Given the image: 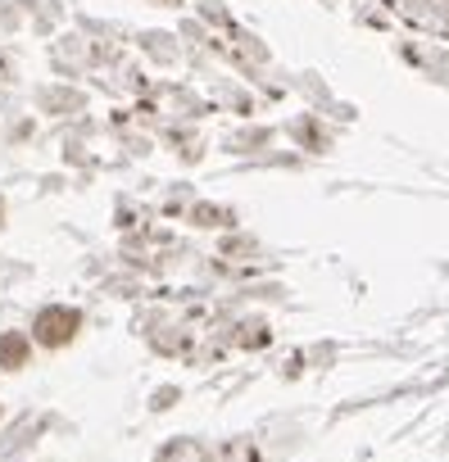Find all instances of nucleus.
Here are the masks:
<instances>
[{
	"label": "nucleus",
	"instance_id": "nucleus-1",
	"mask_svg": "<svg viewBox=\"0 0 449 462\" xmlns=\"http://www.w3.org/2000/svg\"><path fill=\"white\" fill-rule=\"evenodd\" d=\"M82 327H87L82 309L46 304V309L33 318V345H42V349H69V345L82 336Z\"/></svg>",
	"mask_w": 449,
	"mask_h": 462
},
{
	"label": "nucleus",
	"instance_id": "nucleus-3",
	"mask_svg": "<svg viewBox=\"0 0 449 462\" xmlns=\"http://www.w3.org/2000/svg\"><path fill=\"white\" fill-rule=\"evenodd\" d=\"M0 217H5V199H0Z\"/></svg>",
	"mask_w": 449,
	"mask_h": 462
},
{
	"label": "nucleus",
	"instance_id": "nucleus-2",
	"mask_svg": "<svg viewBox=\"0 0 449 462\" xmlns=\"http://www.w3.org/2000/svg\"><path fill=\"white\" fill-rule=\"evenodd\" d=\"M28 363H33V336H23V331H5V336H0V367L19 372Z\"/></svg>",
	"mask_w": 449,
	"mask_h": 462
}]
</instances>
